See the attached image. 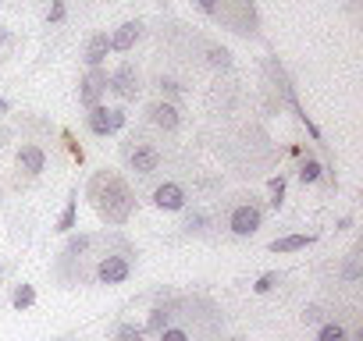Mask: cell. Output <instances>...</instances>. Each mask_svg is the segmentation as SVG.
Returning a JSON list of instances; mask_svg holds the SVG:
<instances>
[{
  "label": "cell",
  "instance_id": "1",
  "mask_svg": "<svg viewBox=\"0 0 363 341\" xmlns=\"http://www.w3.org/2000/svg\"><path fill=\"white\" fill-rule=\"evenodd\" d=\"M89 200H93L96 214H100L107 224H114V228L125 224V221L132 217V207H135L128 185H125L118 175H111V170H100V175H93V182H89Z\"/></svg>",
  "mask_w": 363,
  "mask_h": 341
},
{
  "label": "cell",
  "instance_id": "2",
  "mask_svg": "<svg viewBox=\"0 0 363 341\" xmlns=\"http://www.w3.org/2000/svg\"><path fill=\"white\" fill-rule=\"evenodd\" d=\"M93 274L100 284H125L132 277V260H128V253H104Z\"/></svg>",
  "mask_w": 363,
  "mask_h": 341
},
{
  "label": "cell",
  "instance_id": "3",
  "mask_svg": "<svg viewBox=\"0 0 363 341\" xmlns=\"http://www.w3.org/2000/svg\"><path fill=\"white\" fill-rule=\"evenodd\" d=\"M260 224H264V210H260L257 203H239V207L228 214V231H232L235 238H250V235H257Z\"/></svg>",
  "mask_w": 363,
  "mask_h": 341
},
{
  "label": "cell",
  "instance_id": "4",
  "mask_svg": "<svg viewBox=\"0 0 363 341\" xmlns=\"http://www.w3.org/2000/svg\"><path fill=\"white\" fill-rule=\"evenodd\" d=\"M186 203H189V196H186V189H182L178 182H164V185L153 189V207L157 210L178 214V210H186Z\"/></svg>",
  "mask_w": 363,
  "mask_h": 341
},
{
  "label": "cell",
  "instance_id": "5",
  "mask_svg": "<svg viewBox=\"0 0 363 341\" xmlns=\"http://www.w3.org/2000/svg\"><path fill=\"white\" fill-rule=\"evenodd\" d=\"M125 125V110H111V107H89V132L96 135H111Z\"/></svg>",
  "mask_w": 363,
  "mask_h": 341
},
{
  "label": "cell",
  "instance_id": "6",
  "mask_svg": "<svg viewBox=\"0 0 363 341\" xmlns=\"http://www.w3.org/2000/svg\"><path fill=\"white\" fill-rule=\"evenodd\" d=\"M128 167L135 170V175H153V170L160 167V153L150 142H139V146L128 149Z\"/></svg>",
  "mask_w": 363,
  "mask_h": 341
},
{
  "label": "cell",
  "instance_id": "7",
  "mask_svg": "<svg viewBox=\"0 0 363 341\" xmlns=\"http://www.w3.org/2000/svg\"><path fill=\"white\" fill-rule=\"evenodd\" d=\"M111 89H114L121 100H135V93H139V75H135V68H132V64H121V68L111 75Z\"/></svg>",
  "mask_w": 363,
  "mask_h": 341
},
{
  "label": "cell",
  "instance_id": "8",
  "mask_svg": "<svg viewBox=\"0 0 363 341\" xmlns=\"http://www.w3.org/2000/svg\"><path fill=\"white\" fill-rule=\"evenodd\" d=\"M104 89H107V75L100 71V68H93L86 79H82V89H79V100L86 103V107H100V96H104Z\"/></svg>",
  "mask_w": 363,
  "mask_h": 341
},
{
  "label": "cell",
  "instance_id": "9",
  "mask_svg": "<svg viewBox=\"0 0 363 341\" xmlns=\"http://www.w3.org/2000/svg\"><path fill=\"white\" fill-rule=\"evenodd\" d=\"M18 167L26 170V175H40V170L47 167V156L40 146H22L18 149Z\"/></svg>",
  "mask_w": 363,
  "mask_h": 341
},
{
  "label": "cell",
  "instance_id": "10",
  "mask_svg": "<svg viewBox=\"0 0 363 341\" xmlns=\"http://www.w3.org/2000/svg\"><path fill=\"white\" fill-rule=\"evenodd\" d=\"M150 121H153L157 128H164V132H174V128H178V110H174L171 103H153V107H150Z\"/></svg>",
  "mask_w": 363,
  "mask_h": 341
},
{
  "label": "cell",
  "instance_id": "11",
  "mask_svg": "<svg viewBox=\"0 0 363 341\" xmlns=\"http://www.w3.org/2000/svg\"><path fill=\"white\" fill-rule=\"evenodd\" d=\"M139 22H125L114 36H111V50H132L135 47V40H139Z\"/></svg>",
  "mask_w": 363,
  "mask_h": 341
},
{
  "label": "cell",
  "instance_id": "12",
  "mask_svg": "<svg viewBox=\"0 0 363 341\" xmlns=\"http://www.w3.org/2000/svg\"><path fill=\"white\" fill-rule=\"evenodd\" d=\"M107 50H111V40L100 33V36H93L89 40V47H86V64L89 68H100L104 64V57H107Z\"/></svg>",
  "mask_w": 363,
  "mask_h": 341
},
{
  "label": "cell",
  "instance_id": "13",
  "mask_svg": "<svg viewBox=\"0 0 363 341\" xmlns=\"http://www.w3.org/2000/svg\"><path fill=\"white\" fill-rule=\"evenodd\" d=\"M313 242H317L313 235H289V238H274L271 242V253H299V249H306Z\"/></svg>",
  "mask_w": 363,
  "mask_h": 341
},
{
  "label": "cell",
  "instance_id": "14",
  "mask_svg": "<svg viewBox=\"0 0 363 341\" xmlns=\"http://www.w3.org/2000/svg\"><path fill=\"white\" fill-rule=\"evenodd\" d=\"M171 316H174V313H171L167 306H153V309H150V316H146V327H143V330H150V334H160V330L171 323Z\"/></svg>",
  "mask_w": 363,
  "mask_h": 341
},
{
  "label": "cell",
  "instance_id": "15",
  "mask_svg": "<svg viewBox=\"0 0 363 341\" xmlns=\"http://www.w3.org/2000/svg\"><path fill=\"white\" fill-rule=\"evenodd\" d=\"M317 341H349V330H345L338 320H328V323L317 330Z\"/></svg>",
  "mask_w": 363,
  "mask_h": 341
},
{
  "label": "cell",
  "instance_id": "16",
  "mask_svg": "<svg viewBox=\"0 0 363 341\" xmlns=\"http://www.w3.org/2000/svg\"><path fill=\"white\" fill-rule=\"evenodd\" d=\"M157 341H193V330L182 327V323H167V327L157 334Z\"/></svg>",
  "mask_w": 363,
  "mask_h": 341
},
{
  "label": "cell",
  "instance_id": "17",
  "mask_svg": "<svg viewBox=\"0 0 363 341\" xmlns=\"http://www.w3.org/2000/svg\"><path fill=\"white\" fill-rule=\"evenodd\" d=\"M33 302H36V288H33V284H18L15 295H11V306H15V309H29Z\"/></svg>",
  "mask_w": 363,
  "mask_h": 341
},
{
  "label": "cell",
  "instance_id": "18",
  "mask_svg": "<svg viewBox=\"0 0 363 341\" xmlns=\"http://www.w3.org/2000/svg\"><path fill=\"white\" fill-rule=\"evenodd\" d=\"M320 170H324V167H320L317 160H303V163H299V182H303V185L320 182Z\"/></svg>",
  "mask_w": 363,
  "mask_h": 341
},
{
  "label": "cell",
  "instance_id": "19",
  "mask_svg": "<svg viewBox=\"0 0 363 341\" xmlns=\"http://www.w3.org/2000/svg\"><path fill=\"white\" fill-rule=\"evenodd\" d=\"M89 249H93V235H75V238L68 242V256H72V260L86 256Z\"/></svg>",
  "mask_w": 363,
  "mask_h": 341
},
{
  "label": "cell",
  "instance_id": "20",
  "mask_svg": "<svg viewBox=\"0 0 363 341\" xmlns=\"http://www.w3.org/2000/svg\"><path fill=\"white\" fill-rule=\"evenodd\" d=\"M143 327H135V323H118L114 327V341H143Z\"/></svg>",
  "mask_w": 363,
  "mask_h": 341
},
{
  "label": "cell",
  "instance_id": "21",
  "mask_svg": "<svg viewBox=\"0 0 363 341\" xmlns=\"http://www.w3.org/2000/svg\"><path fill=\"white\" fill-rule=\"evenodd\" d=\"M75 210H79V192L68 200V207H65V214H61V224H57V231H72V228H75Z\"/></svg>",
  "mask_w": 363,
  "mask_h": 341
},
{
  "label": "cell",
  "instance_id": "22",
  "mask_svg": "<svg viewBox=\"0 0 363 341\" xmlns=\"http://www.w3.org/2000/svg\"><path fill=\"white\" fill-rule=\"evenodd\" d=\"M278 284H281V274H274V270H271V274H260V277H257L253 291H257V295H267V291H274Z\"/></svg>",
  "mask_w": 363,
  "mask_h": 341
},
{
  "label": "cell",
  "instance_id": "23",
  "mask_svg": "<svg viewBox=\"0 0 363 341\" xmlns=\"http://www.w3.org/2000/svg\"><path fill=\"white\" fill-rule=\"evenodd\" d=\"M359 274H363V270H359V253L352 249V253H349V260H345V270H342V277H345V281H359Z\"/></svg>",
  "mask_w": 363,
  "mask_h": 341
},
{
  "label": "cell",
  "instance_id": "24",
  "mask_svg": "<svg viewBox=\"0 0 363 341\" xmlns=\"http://www.w3.org/2000/svg\"><path fill=\"white\" fill-rule=\"evenodd\" d=\"M271 207H281V200H285V178L278 175V178H271Z\"/></svg>",
  "mask_w": 363,
  "mask_h": 341
},
{
  "label": "cell",
  "instance_id": "25",
  "mask_svg": "<svg viewBox=\"0 0 363 341\" xmlns=\"http://www.w3.org/2000/svg\"><path fill=\"white\" fill-rule=\"evenodd\" d=\"M324 320V309L320 306H306L303 309V323H320Z\"/></svg>",
  "mask_w": 363,
  "mask_h": 341
},
{
  "label": "cell",
  "instance_id": "26",
  "mask_svg": "<svg viewBox=\"0 0 363 341\" xmlns=\"http://www.w3.org/2000/svg\"><path fill=\"white\" fill-rule=\"evenodd\" d=\"M50 22H65V0H54L50 4V15H47Z\"/></svg>",
  "mask_w": 363,
  "mask_h": 341
},
{
  "label": "cell",
  "instance_id": "27",
  "mask_svg": "<svg viewBox=\"0 0 363 341\" xmlns=\"http://www.w3.org/2000/svg\"><path fill=\"white\" fill-rule=\"evenodd\" d=\"M211 61H214V64H221V68H228V64H232V57H228V50H218V47L211 50Z\"/></svg>",
  "mask_w": 363,
  "mask_h": 341
},
{
  "label": "cell",
  "instance_id": "28",
  "mask_svg": "<svg viewBox=\"0 0 363 341\" xmlns=\"http://www.w3.org/2000/svg\"><path fill=\"white\" fill-rule=\"evenodd\" d=\"M196 4H200V11H207V15L218 11V0H196Z\"/></svg>",
  "mask_w": 363,
  "mask_h": 341
},
{
  "label": "cell",
  "instance_id": "29",
  "mask_svg": "<svg viewBox=\"0 0 363 341\" xmlns=\"http://www.w3.org/2000/svg\"><path fill=\"white\" fill-rule=\"evenodd\" d=\"M160 89H164V93H178L182 86H178V82H171V79H164V82H160Z\"/></svg>",
  "mask_w": 363,
  "mask_h": 341
},
{
  "label": "cell",
  "instance_id": "30",
  "mask_svg": "<svg viewBox=\"0 0 363 341\" xmlns=\"http://www.w3.org/2000/svg\"><path fill=\"white\" fill-rule=\"evenodd\" d=\"M0 114H8V100H0Z\"/></svg>",
  "mask_w": 363,
  "mask_h": 341
},
{
  "label": "cell",
  "instance_id": "31",
  "mask_svg": "<svg viewBox=\"0 0 363 341\" xmlns=\"http://www.w3.org/2000/svg\"><path fill=\"white\" fill-rule=\"evenodd\" d=\"M4 40H8V36H4V33H0V43H4Z\"/></svg>",
  "mask_w": 363,
  "mask_h": 341
}]
</instances>
